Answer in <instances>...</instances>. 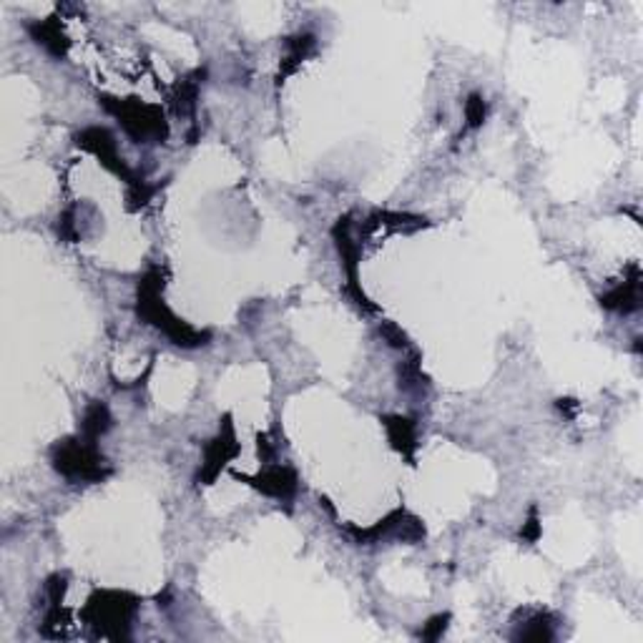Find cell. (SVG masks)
<instances>
[{
    "label": "cell",
    "instance_id": "obj_13",
    "mask_svg": "<svg viewBox=\"0 0 643 643\" xmlns=\"http://www.w3.org/2000/svg\"><path fill=\"white\" fill-rule=\"evenodd\" d=\"M385 427H387V435H390L392 448L400 450L407 460H412L415 448H418V443H415V422L400 418V415H390V418H385Z\"/></svg>",
    "mask_w": 643,
    "mask_h": 643
},
{
    "label": "cell",
    "instance_id": "obj_19",
    "mask_svg": "<svg viewBox=\"0 0 643 643\" xmlns=\"http://www.w3.org/2000/svg\"><path fill=\"white\" fill-rule=\"evenodd\" d=\"M448 621H450L448 614L430 618V621L422 626V631H419V639H425V641H437V639L445 633V629H448Z\"/></svg>",
    "mask_w": 643,
    "mask_h": 643
},
{
    "label": "cell",
    "instance_id": "obj_7",
    "mask_svg": "<svg viewBox=\"0 0 643 643\" xmlns=\"http://www.w3.org/2000/svg\"><path fill=\"white\" fill-rule=\"evenodd\" d=\"M237 452L239 445L237 437H234V427L229 425V418H226L222 435H219L216 440H211L207 450H204V462H201V470H199V476H196V483H204V485L214 483L216 476L222 473V468H224L226 462L232 460Z\"/></svg>",
    "mask_w": 643,
    "mask_h": 643
},
{
    "label": "cell",
    "instance_id": "obj_16",
    "mask_svg": "<svg viewBox=\"0 0 643 643\" xmlns=\"http://www.w3.org/2000/svg\"><path fill=\"white\" fill-rule=\"evenodd\" d=\"M201 78H204V70H196V73L186 76L183 81L176 84V94H174V106H176V113L194 111L196 98H199V88H201Z\"/></svg>",
    "mask_w": 643,
    "mask_h": 643
},
{
    "label": "cell",
    "instance_id": "obj_8",
    "mask_svg": "<svg viewBox=\"0 0 643 643\" xmlns=\"http://www.w3.org/2000/svg\"><path fill=\"white\" fill-rule=\"evenodd\" d=\"M332 237L337 241V249H339V256L345 262V269H347V277H350V292L357 297V302L367 309H375L370 305V299L364 297V292L360 289L357 284V259H360V247L352 241L350 237V216H342L339 222L332 229Z\"/></svg>",
    "mask_w": 643,
    "mask_h": 643
},
{
    "label": "cell",
    "instance_id": "obj_3",
    "mask_svg": "<svg viewBox=\"0 0 643 643\" xmlns=\"http://www.w3.org/2000/svg\"><path fill=\"white\" fill-rule=\"evenodd\" d=\"M103 103V109L113 113L118 118V124L124 126L131 139L136 143H164L168 136V124L164 118L161 109L149 106L139 98H98Z\"/></svg>",
    "mask_w": 643,
    "mask_h": 643
},
{
    "label": "cell",
    "instance_id": "obj_5",
    "mask_svg": "<svg viewBox=\"0 0 643 643\" xmlns=\"http://www.w3.org/2000/svg\"><path fill=\"white\" fill-rule=\"evenodd\" d=\"M352 535L357 538L360 546H370V543H379V541H407V543H419L425 538V525L419 523L415 516H407L405 510H395L385 520H379L378 525L367 528V531H357L352 528Z\"/></svg>",
    "mask_w": 643,
    "mask_h": 643
},
{
    "label": "cell",
    "instance_id": "obj_2",
    "mask_svg": "<svg viewBox=\"0 0 643 643\" xmlns=\"http://www.w3.org/2000/svg\"><path fill=\"white\" fill-rule=\"evenodd\" d=\"M139 608V601L124 593V590H98L88 598L85 606V621L96 629L98 636L113 639V641H124L128 639V626L131 618Z\"/></svg>",
    "mask_w": 643,
    "mask_h": 643
},
{
    "label": "cell",
    "instance_id": "obj_10",
    "mask_svg": "<svg viewBox=\"0 0 643 643\" xmlns=\"http://www.w3.org/2000/svg\"><path fill=\"white\" fill-rule=\"evenodd\" d=\"M249 480L254 488L262 490L269 498H280V501H292L297 492V476L289 468H269L259 477H244Z\"/></svg>",
    "mask_w": 643,
    "mask_h": 643
},
{
    "label": "cell",
    "instance_id": "obj_14",
    "mask_svg": "<svg viewBox=\"0 0 643 643\" xmlns=\"http://www.w3.org/2000/svg\"><path fill=\"white\" fill-rule=\"evenodd\" d=\"M516 641H553L556 639V631H553V621L550 615L543 611H535L531 614L523 623H517V631L513 633Z\"/></svg>",
    "mask_w": 643,
    "mask_h": 643
},
{
    "label": "cell",
    "instance_id": "obj_12",
    "mask_svg": "<svg viewBox=\"0 0 643 643\" xmlns=\"http://www.w3.org/2000/svg\"><path fill=\"white\" fill-rule=\"evenodd\" d=\"M30 36H33L36 43L43 45L48 53H53V56L58 58H63L66 56V51H69V38H66V33L61 30L56 18H48V20H41V23H33V26H30Z\"/></svg>",
    "mask_w": 643,
    "mask_h": 643
},
{
    "label": "cell",
    "instance_id": "obj_11",
    "mask_svg": "<svg viewBox=\"0 0 643 643\" xmlns=\"http://www.w3.org/2000/svg\"><path fill=\"white\" fill-rule=\"evenodd\" d=\"M287 45V56L281 58V66H280V84L281 78H287V76H292L294 70L299 69V63L305 61V58L314 51V45H317V38L312 36V33H297L292 38H287L284 41Z\"/></svg>",
    "mask_w": 643,
    "mask_h": 643
},
{
    "label": "cell",
    "instance_id": "obj_9",
    "mask_svg": "<svg viewBox=\"0 0 643 643\" xmlns=\"http://www.w3.org/2000/svg\"><path fill=\"white\" fill-rule=\"evenodd\" d=\"M601 307L621 312V314H631V312L641 309V269L639 266H631V280L603 294Z\"/></svg>",
    "mask_w": 643,
    "mask_h": 643
},
{
    "label": "cell",
    "instance_id": "obj_15",
    "mask_svg": "<svg viewBox=\"0 0 643 643\" xmlns=\"http://www.w3.org/2000/svg\"><path fill=\"white\" fill-rule=\"evenodd\" d=\"M109 427H111V412H109V407L103 405V403H91V405L85 407L84 422H81L84 437L96 443L98 437L106 433Z\"/></svg>",
    "mask_w": 643,
    "mask_h": 643
},
{
    "label": "cell",
    "instance_id": "obj_18",
    "mask_svg": "<svg viewBox=\"0 0 643 643\" xmlns=\"http://www.w3.org/2000/svg\"><path fill=\"white\" fill-rule=\"evenodd\" d=\"M485 113H488V106H485V98L480 96V94H473V96L465 101V118H468V128L483 126V121H485Z\"/></svg>",
    "mask_w": 643,
    "mask_h": 643
},
{
    "label": "cell",
    "instance_id": "obj_6",
    "mask_svg": "<svg viewBox=\"0 0 643 643\" xmlns=\"http://www.w3.org/2000/svg\"><path fill=\"white\" fill-rule=\"evenodd\" d=\"M76 143H78V146H84L85 151L96 154L98 161L109 168L111 174L121 176L124 182H128V183L136 182V176L131 174V168L124 164V156L118 154V149H116V139H113V134L109 131V128H101V126L84 128V131L76 136Z\"/></svg>",
    "mask_w": 643,
    "mask_h": 643
},
{
    "label": "cell",
    "instance_id": "obj_17",
    "mask_svg": "<svg viewBox=\"0 0 643 643\" xmlns=\"http://www.w3.org/2000/svg\"><path fill=\"white\" fill-rule=\"evenodd\" d=\"M427 378L422 375V367H419V354L412 352V360L400 364V387L405 392H415V395H422L427 390Z\"/></svg>",
    "mask_w": 643,
    "mask_h": 643
},
{
    "label": "cell",
    "instance_id": "obj_20",
    "mask_svg": "<svg viewBox=\"0 0 643 643\" xmlns=\"http://www.w3.org/2000/svg\"><path fill=\"white\" fill-rule=\"evenodd\" d=\"M379 335H382V339H387L390 347H397V350H405L407 347V335L392 322H382L379 324Z\"/></svg>",
    "mask_w": 643,
    "mask_h": 643
},
{
    "label": "cell",
    "instance_id": "obj_1",
    "mask_svg": "<svg viewBox=\"0 0 643 643\" xmlns=\"http://www.w3.org/2000/svg\"><path fill=\"white\" fill-rule=\"evenodd\" d=\"M161 289H164V277L159 269H149L139 281V305H136V312H139L141 320H146L149 324L159 327L164 335L179 345V347H201L209 342V332H199L194 327H189L186 322H182L176 314H171V309L164 305L161 299Z\"/></svg>",
    "mask_w": 643,
    "mask_h": 643
},
{
    "label": "cell",
    "instance_id": "obj_21",
    "mask_svg": "<svg viewBox=\"0 0 643 643\" xmlns=\"http://www.w3.org/2000/svg\"><path fill=\"white\" fill-rule=\"evenodd\" d=\"M520 538L525 541V543H535L538 538H541V520H538V508H531V513H528V520L523 523V528H520Z\"/></svg>",
    "mask_w": 643,
    "mask_h": 643
},
{
    "label": "cell",
    "instance_id": "obj_4",
    "mask_svg": "<svg viewBox=\"0 0 643 643\" xmlns=\"http://www.w3.org/2000/svg\"><path fill=\"white\" fill-rule=\"evenodd\" d=\"M53 468L69 480H85L101 483L109 476L103 455L98 452L96 443L88 437H69L53 448Z\"/></svg>",
    "mask_w": 643,
    "mask_h": 643
}]
</instances>
